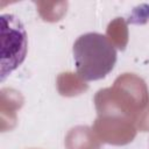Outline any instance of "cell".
Instances as JSON below:
<instances>
[{"instance_id":"cell-2","label":"cell","mask_w":149,"mask_h":149,"mask_svg":"<svg viewBox=\"0 0 149 149\" xmlns=\"http://www.w3.org/2000/svg\"><path fill=\"white\" fill-rule=\"evenodd\" d=\"M1 22V81L26 59L28 36L21 20L14 14H2Z\"/></svg>"},{"instance_id":"cell-1","label":"cell","mask_w":149,"mask_h":149,"mask_svg":"<svg viewBox=\"0 0 149 149\" xmlns=\"http://www.w3.org/2000/svg\"><path fill=\"white\" fill-rule=\"evenodd\" d=\"M77 73L86 81L105 78L116 63V49L106 35L85 33L72 47Z\"/></svg>"}]
</instances>
